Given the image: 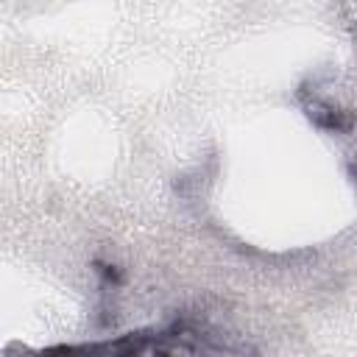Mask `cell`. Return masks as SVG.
Listing matches in <instances>:
<instances>
[{"mask_svg": "<svg viewBox=\"0 0 357 357\" xmlns=\"http://www.w3.org/2000/svg\"><path fill=\"white\" fill-rule=\"evenodd\" d=\"M42 357H167V337L165 332H131L100 343L56 346L42 351Z\"/></svg>", "mask_w": 357, "mask_h": 357, "instance_id": "1", "label": "cell"}, {"mask_svg": "<svg viewBox=\"0 0 357 357\" xmlns=\"http://www.w3.org/2000/svg\"><path fill=\"white\" fill-rule=\"evenodd\" d=\"M307 114H310V120H315L321 128H332V131H343V128H349V123H351L346 112H340L335 103L321 100V98H312V100L307 103Z\"/></svg>", "mask_w": 357, "mask_h": 357, "instance_id": "2", "label": "cell"}]
</instances>
